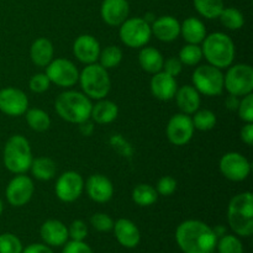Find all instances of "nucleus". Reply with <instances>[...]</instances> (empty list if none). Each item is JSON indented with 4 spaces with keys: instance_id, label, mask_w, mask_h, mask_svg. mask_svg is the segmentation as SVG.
<instances>
[{
    "instance_id": "3",
    "label": "nucleus",
    "mask_w": 253,
    "mask_h": 253,
    "mask_svg": "<svg viewBox=\"0 0 253 253\" xmlns=\"http://www.w3.org/2000/svg\"><path fill=\"white\" fill-rule=\"evenodd\" d=\"M227 221L236 235L249 237L253 234V195L251 192L236 194L229 203Z\"/></svg>"
},
{
    "instance_id": "29",
    "label": "nucleus",
    "mask_w": 253,
    "mask_h": 253,
    "mask_svg": "<svg viewBox=\"0 0 253 253\" xmlns=\"http://www.w3.org/2000/svg\"><path fill=\"white\" fill-rule=\"evenodd\" d=\"M25 114H26V123L31 130L37 131V132H43V131L48 130L49 126H51L49 115L42 109H27Z\"/></svg>"
},
{
    "instance_id": "38",
    "label": "nucleus",
    "mask_w": 253,
    "mask_h": 253,
    "mask_svg": "<svg viewBox=\"0 0 253 253\" xmlns=\"http://www.w3.org/2000/svg\"><path fill=\"white\" fill-rule=\"evenodd\" d=\"M239 116L242 121L245 123H253V95L251 94H247V95L242 96V99H240L239 108Z\"/></svg>"
},
{
    "instance_id": "19",
    "label": "nucleus",
    "mask_w": 253,
    "mask_h": 253,
    "mask_svg": "<svg viewBox=\"0 0 253 253\" xmlns=\"http://www.w3.org/2000/svg\"><path fill=\"white\" fill-rule=\"evenodd\" d=\"M151 93L156 99L162 101H168L174 98L177 93L178 84L174 77L169 76L166 72L161 71L153 74L150 83Z\"/></svg>"
},
{
    "instance_id": "1",
    "label": "nucleus",
    "mask_w": 253,
    "mask_h": 253,
    "mask_svg": "<svg viewBox=\"0 0 253 253\" xmlns=\"http://www.w3.org/2000/svg\"><path fill=\"white\" fill-rule=\"evenodd\" d=\"M217 240L214 230L200 220L183 221L175 230V241L184 253H212Z\"/></svg>"
},
{
    "instance_id": "32",
    "label": "nucleus",
    "mask_w": 253,
    "mask_h": 253,
    "mask_svg": "<svg viewBox=\"0 0 253 253\" xmlns=\"http://www.w3.org/2000/svg\"><path fill=\"white\" fill-rule=\"evenodd\" d=\"M99 64L105 69L116 68L123 61V51L118 46H108L99 54Z\"/></svg>"
},
{
    "instance_id": "30",
    "label": "nucleus",
    "mask_w": 253,
    "mask_h": 253,
    "mask_svg": "<svg viewBox=\"0 0 253 253\" xmlns=\"http://www.w3.org/2000/svg\"><path fill=\"white\" fill-rule=\"evenodd\" d=\"M158 199L156 188L150 184H138L132 190V200L138 207H151Z\"/></svg>"
},
{
    "instance_id": "46",
    "label": "nucleus",
    "mask_w": 253,
    "mask_h": 253,
    "mask_svg": "<svg viewBox=\"0 0 253 253\" xmlns=\"http://www.w3.org/2000/svg\"><path fill=\"white\" fill-rule=\"evenodd\" d=\"M21 253H53V251L46 245L32 244L27 246L26 249H22Z\"/></svg>"
},
{
    "instance_id": "47",
    "label": "nucleus",
    "mask_w": 253,
    "mask_h": 253,
    "mask_svg": "<svg viewBox=\"0 0 253 253\" xmlns=\"http://www.w3.org/2000/svg\"><path fill=\"white\" fill-rule=\"evenodd\" d=\"M225 103H226V106L229 110L235 111V110H237V108H239L240 99H239V96H235V95H231V94H230V95L226 98V101H225Z\"/></svg>"
},
{
    "instance_id": "41",
    "label": "nucleus",
    "mask_w": 253,
    "mask_h": 253,
    "mask_svg": "<svg viewBox=\"0 0 253 253\" xmlns=\"http://www.w3.org/2000/svg\"><path fill=\"white\" fill-rule=\"evenodd\" d=\"M175 189H177V180L169 175L161 178L156 185L158 195H163V197H169L175 192Z\"/></svg>"
},
{
    "instance_id": "44",
    "label": "nucleus",
    "mask_w": 253,
    "mask_h": 253,
    "mask_svg": "<svg viewBox=\"0 0 253 253\" xmlns=\"http://www.w3.org/2000/svg\"><path fill=\"white\" fill-rule=\"evenodd\" d=\"M62 253H93L90 247L84 241H72L64 244V249Z\"/></svg>"
},
{
    "instance_id": "27",
    "label": "nucleus",
    "mask_w": 253,
    "mask_h": 253,
    "mask_svg": "<svg viewBox=\"0 0 253 253\" xmlns=\"http://www.w3.org/2000/svg\"><path fill=\"white\" fill-rule=\"evenodd\" d=\"M163 62L162 53L155 47H142L138 53V63L147 73L155 74L162 71Z\"/></svg>"
},
{
    "instance_id": "22",
    "label": "nucleus",
    "mask_w": 253,
    "mask_h": 253,
    "mask_svg": "<svg viewBox=\"0 0 253 253\" xmlns=\"http://www.w3.org/2000/svg\"><path fill=\"white\" fill-rule=\"evenodd\" d=\"M113 230L116 240L121 246L126 247V249H133L140 244V230L131 220L119 219L118 221L114 222Z\"/></svg>"
},
{
    "instance_id": "6",
    "label": "nucleus",
    "mask_w": 253,
    "mask_h": 253,
    "mask_svg": "<svg viewBox=\"0 0 253 253\" xmlns=\"http://www.w3.org/2000/svg\"><path fill=\"white\" fill-rule=\"evenodd\" d=\"M78 82L83 93L89 99L100 100L109 94L111 88V81L108 69L99 63L86 64L83 71L79 73Z\"/></svg>"
},
{
    "instance_id": "8",
    "label": "nucleus",
    "mask_w": 253,
    "mask_h": 253,
    "mask_svg": "<svg viewBox=\"0 0 253 253\" xmlns=\"http://www.w3.org/2000/svg\"><path fill=\"white\" fill-rule=\"evenodd\" d=\"M119 36L125 46L130 48H142L148 43L152 36L151 25L142 17L126 19L120 25Z\"/></svg>"
},
{
    "instance_id": "48",
    "label": "nucleus",
    "mask_w": 253,
    "mask_h": 253,
    "mask_svg": "<svg viewBox=\"0 0 253 253\" xmlns=\"http://www.w3.org/2000/svg\"><path fill=\"white\" fill-rule=\"evenodd\" d=\"M2 210H4V205H2V202H1V199H0V215L2 214Z\"/></svg>"
},
{
    "instance_id": "33",
    "label": "nucleus",
    "mask_w": 253,
    "mask_h": 253,
    "mask_svg": "<svg viewBox=\"0 0 253 253\" xmlns=\"http://www.w3.org/2000/svg\"><path fill=\"white\" fill-rule=\"evenodd\" d=\"M217 19L229 30H240L245 24L244 15L236 7H224Z\"/></svg>"
},
{
    "instance_id": "4",
    "label": "nucleus",
    "mask_w": 253,
    "mask_h": 253,
    "mask_svg": "<svg viewBox=\"0 0 253 253\" xmlns=\"http://www.w3.org/2000/svg\"><path fill=\"white\" fill-rule=\"evenodd\" d=\"M203 57L216 68H229L235 59V43L229 35L214 32L207 35L202 42Z\"/></svg>"
},
{
    "instance_id": "34",
    "label": "nucleus",
    "mask_w": 253,
    "mask_h": 253,
    "mask_svg": "<svg viewBox=\"0 0 253 253\" xmlns=\"http://www.w3.org/2000/svg\"><path fill=\"white\" fill-rule=\"evenodd\" d=\"M192 120L195 130L199 131L212 130L216 125V115L214 111L209 110V109H202V110L198 109Z\"/></svg>"
},
{
    "instance_id": "42",
    "label": "nucleus",
    "mask_w": 253,
    "mask_h": 253,
    "mask_svg": "<svg viewBox=\"0 0 253 253\" xmlns=\"http://www.w3.org/2000/svg\"><path fill=\"white\" fill-rule=\"evenodd\" d=\"M68 235L74 241H83L88 236V226L83 220H74L69 226Z\"/></svg>"
},
{
    "instance_id": "10",
    "label": "nucleus",
    "mask_w": 253,
    "mask_h": 253,
    "mask_svg": "<svg viewBox=\"0 0 253 253\" xmlns=\"http://www.w3.org/2000/svg\"><path fill=\"white\" fill-rule=\"evenodd\" d=\"M46 76L49 82L61 88H71L78 83L79 71L76 64L66 58H56L46 67Z\"/></svg>"
},
{
    "instance_id": "40",
    "label": "nucleus",
    "mask_w": 253,
    "mask_h": 253,
    "mask_svg": "<svg viewBox=\"0 0 253 253\" xmlns=\"http://www.w3.org/2000/svg\"><path fill=\"white\" fill-rule=\"evenodd\" d=\"M49 85H51V82H49L46 73L35 74V76L31 77V79L29 82V86L31 89V91L37 94L44 93L46 90H48Z\"/></svg>"
},
{
    "instance_id": "43",
    "label": "nucleus",
    "mask_w": 253,
    "mask_h": 253,
    "mask_svg": "<svg viewBox=\"0 0 253 253\" xmlns=\"http://www.w3.org/2000/svg\"><path fill=\"white\" fill-rule=\"evenodd\" d=\"M182 69L183 63L179 61V58H177V57H170V58L166 59V61L163 62L162 71L166 72L167 74H169V76L174 77V78L177 76H179Z\"/></svg>"
},
{
    "instance_id": "25",
    "label": "nucleus",
    "mask_w": 253,
    "mask_h": 253,
    "mask_svg": "<svg viewBox=\"0 0 253 253\" xmlns=\"http://www.w3.org/2000/svg\"><path fill=\"white\" fill-rule=\"evenodd\" d=\"M54 49L53 44L49 40L41 37V39L35 40L34 43L30 48V57L34 64L39 67H44L46 68L49 62L53 59Z\"/></svg>"
},
{
    "instance_id": "36",
    "label": "nucleus",
    "mask_w": 253,
    "mask_h": 253,
    "mask_svg": "<svg viewBox=\"0 0 253 253\" xmlns=\"http://www.w3.org/2000/svg\"><path fill=\"white\" fill-rule=\"evenodd\" d=\"M219 253H244L242 242L234 235H225L220 237L216 244Z\"/></svg>"
},
{
    "instance_id": "11",
    "label": "nucleus",
    "mask_w": 253,
    "mask_h": 253,
    "mask_svg": "<svg viewBox=\"0 0 253 253\" xmlns=\"http://www.w3.org/2000/svg\"><path fill=\"white\" fill-rule=\"evenodd\" d=\"M221 174L232 182H242L251 173V163L239 152L225 153L219 162Z\"/></svg>"
},
{
    "instance_id": "23",
    "label": "nucleus",
    "mask_w": 253,
    "mask_h": 253,
    "mask_svg": "<svg viewBox=\"0 0 253 253\" xmlns=\"http://www.w3.org/2000/svg\"><path fill=\"white\" fill-rule=\"evenodd\" d=\"M177 105L183 114L192 115L200 108V94L193 85H183L174 95Z\"/></svg>"
},
{
    "instance_id": "45",
    "label": "nucleus",
    "mask_w": 253,
    "mask_h": 253,
    "mask_svg": "<svg viewBox=\"0 0 253 253\" xmlns=\"http://www.w3.org/2000/svg\"><path fill=\"white\" fill-rule=\"evenodd\" d=\"M241 140L247 146L253 145V123H246V125L241 128Z\"/></svg>"
},
{
    "instance_id": "15",
    "label": "nucleus",
    "mask_w": 253,
    "mask_h": 253,
    "mask_svg": "<svg viewBox=\"0 0 253 253\" xmlns=\"http://www.w3.org/2000/svg\"><path fill=\"white\" fill-rule=\"evenodd\" d=\"M29 109V98L17 88H4L0 90V111L7 116H21Z\"/></svg>"
},
{
    "instance_id": "9",
    "label": "nucleus",
    "mask_w": 253,
    "mask_h": 253,
    "mask_svg": "<svg viewBox=\"0 0 253 253\" xmlns=\"http://www.w3.org/2000/svg\"><path fill=\"white\" fill-rule=\"evenodd\" d=\"M224 88L235 96H245L253 91V68L250 64L230 66L224 76Z\"/></svg>"
},
{
    "instance_id": "37",
    "label": "nucleus",
    "mask_w": 253,
    "mask_h": 253,
    "mask_svg": "<svg viewBox=\"0 0 253 253\" xmlns=\"http://www.w3.org/2000/svg\"><path fill=\"white\" fill-rule=\"evenodd\" d=\"M22 244L19 237L12 234L0 235V253H21Z\"/></svg>"
},
{
    "instance_id": "35",
    "label": "nucleus",
    "mask_w": 253,
    "mask_h": 253,
    "mask_svg": "<svg viewBox=\"0 0 253 253\" xmlns=\"http://www.w3.org/2000/svg\"><path fill=\"white\" fill-rule=\"evenodd\" d=\"M178 58L185 66H197L203 59L202 46H199V44L187 43L185 46H183L180 48Z\"/></svg>"
},
{
    "instance_id": "14",
    "label": "nucleus",
    "mask_w": 253,
    "mask_h": 253,
    "mask_svg": "<svg viewBox=\"0 0 253 253\" xmlns=\"http://www.w3.org/2000/svg\"><path fill=\"white\" fill-rule=\"evenodd\" d=\"M35 193V184L27 175L17 174L7 184L5 194L10 205L12 207H24L31 200Z\"/></svg>"
},
{
    "instance_id": "28",
    "label": "nucleus",
    "mask_w": 253,
    "mask_h": 253,
    "mask_svg": "<svg viewBox=\"0 0 253 253\" xmlns=\"http://www.w3.org/2000/svg\"><path fill=\"white\" fill-rule=\"evenodd\" d=\"M32 175L39 180H49L56 175V162L48 157H37L31 163Z\"/></svg>"
},
{
    "instance_id": "20",
    "label": "nucleus",
    "mask_w": 253,
    "mask_h": 253,
    "mask_svg": "<svg viewBox=\"0 0 253 253\" xmlns=\"http://www.w3.org/2000/svg\"><path fill=\"white\" fill-rule=\"evenodd\" d=\"M40 235L44 244L48 246H63L68 241V227L59 220H47L40 229Z\"/></svg>"
},
{
    "instance_id": "18",
    "label": "nucleus",
    "mask_w": 253,
    "mask_h": 253,
    "mask_svg": "<svg viewBox=\"0 0 253 253\" xmlns=\"http://www.w3.org/2000/svg\"><path fill=\"white\" fill-rule=\"evenodd\" d=\"M130 5L127 0H103L100 7L101 19L109 26H120L128 17Z\"/></svg>"
},
{
    "instance_id": "16",
    "label": "nucleus",
    "mask_w": 253,
    "mask_h": 253,
    "mask_svg": "<svg viewBox=\"0 0 253 253\" xmlns=\"http://www.w3.org/2000/svg\"><path fill=\"white\" fill-rule=\"evenodd\" d=\"M100 51V43L91 35H81L77 37L73 43L74 56L84 64L96 63Z\"/></svg>"
},
{
    "instance_id": "31",
    "label": "nucleus",
    "mask_w": 253,
    "mask_h": 253,
    "mask_svg": "<svg viewBox=\"0 0 253 253\" xmlns=\"http://www.w3.org/2000/svg\"><path fill=\"white\" fill-rule=\"evenodd\" d=\"M195 10L205 19H217L224 10V0H193Z\"/></svg>"
},
{
    "instance_id": "13",
    "label": "nucleus",
    "mask_w": 253,
    "mask_h": 253,
    "mask_svg": "<svg viewBox=\"0 0 253 253\" xmlns=\"http://www.w3.org/2000/svg\"><path fill=\"white\" fill-rule=\"evenodd\" d=\"M194 125L193 120L187 114H175L169 119L167 124V137L174 146H184L194 136Z\"/></svg>"
},
{
    "instance_id": "39",
    "label": "nucleus",
    "mask_w": 253,
    "mask_h": 253,
    "mask_svg": "<svg viewBox=\"0 0 253 253\" xmlns=\"http://www.w3.org/2000/svg\"><path fill=\"white\" fill-rule=\"evenodd\" d=\"M90 224L96 231L109 232L114 227V220L104 212H96L90 217Z\"/></svg>"
},
{
    "instance_id": "12",
    "label": "nucleus",
    "mask_w": 253,
    "mask_h": 253,
    "mask_svg": "<svg viewBox=\"0 0 253 253\" xmlns=\"http://www.w3.org/2000/svg\"><path fill=\"white\" fill-rule=\"evenodd\" d=\"M84 190V179L78 172L68 170L59 175L54 185L57 198L63 203H73L82 195Z\"/></svg>"
},
{
    "instance_id": "26",
    "label": "nucleus",
    "mask_w": 253,
    "mask_h": 253,
    "mask_svg": "<svg viewBox=\"0 0 253 253\" xmlns=\"http://www.w3.org/2000/svg\"><path fill=\"white\" fill-rule=\"evenodd\" d=\"M119 115V108L114 101L106 100L105 98L98 100L95 105L91 108L90 119L95 121L96 124L100 125H105V124L113 123L116 120Z\"/></svg>"
},
{
    "instance_id": "2",
    "label": "nucleus",
    "mask_w": 253,
    "mask_h": 253,
    "mask_svg": "<svg viewBox=\"0 0 253 253\" xmlns=\"http://www.w3.org/2000/svg\"><path fill=\"white\" fill-rule=\"evenodd\" d=\"M90 99L84 93L77 90H66L57 96L54 101L56 113L64 121L71 124L85 123L90 119L91 114Z\"/></svg>"
},
{
    "instance_id": "7",
    "label": "nucleus",
    "mask_w": 253,
    "mask_h": 253,
    "mask_svg": "<svg viewBox=\"0 0 253 253\" xmlns=\"http://www.w3.org/2000/svg\"><path fill=\"white\" fill-rule=\"evenodd\" d=\"M194 88L199 94L207 96L220 95L224 90V73L221 69L211 66V64H203L195 68L192 76Z\"/></svg>"
},
{
    "instance_id": "5",
    "label": "nucleus",
    "mask_w": 253,
    "mask_h": 253,
    "mask_svg": "<svg viewBox=\"0 0 253 253\" xmlns=\"http://www.w3.org/2000/svg\"><path fill=\"white\" fill-rule=\"evenodd\" d=\"M4 166L14 174H24L32 163V151L30 142L22 135H14L6 141L2 152Z\"/></svg>"
},
{
    "instance_id": "21",
    "label": "nucleus",
    "mask_w": 253,
    "mask_h": 253,
    "mask_svg": "<svg viewBox=\"0 0 253 253\" xmlns=\"http://www.w3.org/2000/svg\"><path fill=\"white\" fill-rule=\"evenodd\" d=\"M151 31L160 41L172 42L180 35V22L175 17L166 15L153 21V24L151 25Z\"/></svg>"
},
{
    "instance_id": "17",
    "label": "nucleus",
    "mask_w": 253,
    "mask_h": 253,
    "mask_svg": "<svg viewBox=\"0 0 253 253\" xmlns=\"http://www.w3.org/2000/svg\"><path fill=\"white\" fill-rule=\"evenodd\" d=\"M86 194L95 203H108L114 195V185L108 177L103 174H93L84 183Z\"/></svg>"
},
{
    "instance_id": "24",
    "label": "nucleus",
    "mask_w": 253,
    "mask_h": 253,
    "mask_svg": "<svg viewBox=\"0 0 253 253\" xmlns=\"http://www.w3.org/2000/svg\"><path fill=\"white\" fill-rule=\"evenodd\" d=\"M180 35L187 43L199 44L207 37V29L202 20L190 16L180 24Z\"/></svg>"
}]
</instances>
